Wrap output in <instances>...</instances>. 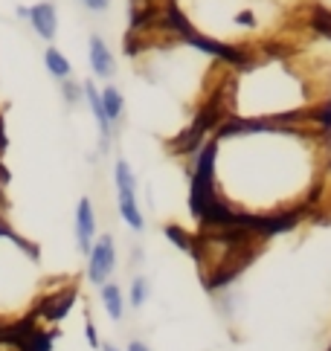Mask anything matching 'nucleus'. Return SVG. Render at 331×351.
Returning <instances> with one entry per match:
<instances>
[{
    "mask_svg": "<svg viewBox=\"0 0 331 351\" xmlns=\"http://www.w3.org/2000/svg\"><path fill=\"white\" fill-rule=\"evenodd\" d=\"M113 178H117V197H119V215L122 221L128 223L134 232L143 230V212L137 206V180H134V171L125 160L117 162V169H113Z\"/></svg>",
    "mask_w": 331,
    "mask_h": 351,
    "instance_id": "obj_1",
    "label": "nucleus"
},
{
    "mask_svg": "<svg viewBox=\"0 0 331 351\" xmlns=\"http://www.w3.org/2000/svg\"><path fill=\"white\" fill-rule=\"evenodd\" d=\"M113 270H117V247H113V235H99L91 253H87V279H91L93 285H105Z\"/></svg>",
    "mask_w": 331,
    "mask_h": 351,
    "instance_id": "obj_2",
    "label": "nucleus"
},
{
    "mask_svg": "<svg viewBox=\"0 0 331 351\" xmlns=\"http://www.w3.org/2000/svg\"><path fill=\"white\" fill-rule=\"evenodd\" d=\"M96 241V215L91 200L82 197L79 206H76V244H79V253H91V247Z\"/></svg>",
    "mask_w": 331,
    "mask_h": 351,
    "instance_id": "obj_3",
    "label": "nucleus"
},
{
    "mask_svg": "<svg viewBox=\"0 0 331 351\" xmlns=\"http://www.w3.org/2000/svg\"><path fill=\"white\" fill-rule=\"evenodd\" d=\"M30 23H32V29L41 35L44 41H53L56 38V29H58V15H56V6L53 3H35V6H30V18H27Z\"/></svg>",
    "mask_w": 331,
    "mask_h": 351,
    "instance_id": "obj_4",
    "label": "nucleus"
},
{
    "mask_svg": "<svg viewBox=\"0 0 331 351\" xmlns=\"http://www.w3.org/2000/svg\"><path fill=\"white\" fill-rule=\"evenodd\" d=\"M91 67H93V76L99 79H111L117 73V61H113V53L108 49V44L93 35L91 38Z\"/></svg>",
    "mask_w": 331,
    "mask_h": 351,
    "instance_id": "obj_5",
    "label": "nucleus"
},
{
    "mask_svg": "<svg viewBox=\"0 0 331 351\" xmlns=\"http://www.w3.org/2000/svg\"><path fill=\"white\" fill-rule=\"evenodd\" d=\"M82 93H84V99H87V105H91V114H93V119H96V125H99L102 140H108L113 125H111L108 117H105V108H102V99H99L96 84H93V82H84V84H82Z\"/></svg>",
    "mask_w": 331,
    "mask_h": 351,
    "instance_id": "obj_6",
    "label": "nucleus"
},
{
    "mask_svg": "<svg viewBox=\"0 0 331 351\" xmlns=\"http://www.w3.org/2000/svg\"><path fill=\"white\" fill-rule=\"evenodd\" d=\"M99 299H102V308L108 311V317L113 322H119L122 313H125V296L119 291V285L105 282V285H102V291H99Z\"/></svg>",
    "mask_w": 331,
    "mask_h": 351,
    "instance_id": "obj_7",
    "label": "nucleus"
},
{
    "mask_svg": "<svg viewBox=\"0 0 331 351\" xmlns=\"http://www.w3.org/2000/svg\"><path fill=\"white\" fill-rule=\"evenodd\" d=\"M99 99H102V108H105V117H108V122L113 125V122H119L122 119V110H125V99H122V93L117 90V87H105V90L99 93Z\"/></svg>",
    "mask_w": 331,
    "mask_h": 351,
    "instance_id": "obj_8",
    "label": "nucleus"
},
{
    "mask_svg": "<svg viewBox=\"0 0 331 351\" xmlns=\"http://www.w3.org/2000/svg\"><path fill=\"white\" fill-rule=\"evenodd\" d=\"M44 64H47V70L53 73L56 79H61V82H67V79H70V73H73L67 56H65V53H58L56 47H49L47 53H44Z\"/></svg>",
    "mask_w": 331,
    "mask_h": 351,
    "instance_id": "obj_9",
    "label": "nucleus"
},
{
    "mask_svg": "<svg viewBox=\"0 0 331 351\" xmlns=\"http://www.w3.org/2000/svg\"><path fill=\"white\" fill-rule=\"evenodd\" d=\"M148 296H151V287H148V282L143 279V276H137V279L131 282V296H128L131 308H143Z\"/></svg>",
    "mask_w": 331,
    "mask_h": 351,
    "instance_id": "obj_10",
    "label": "nucleus"
},
{
    "mask_svg": "<svg viewBox=\"0 0 331 351\" xmlns=\"http://www.w3.org/2000/svg\"><path fill=\"white\" fill-rule=\"evenodd\" d=\"M61 90H65V99H67V102H76V99L82 96V87H76V84H70V82H65V87H61Z\"/></svg>",
    "mask_w": 331,
    "mask_h": 351,
    "instance_id": "obj_11",
    "label": "nucleus"
},
{
    "mask_svg": "<svg viewBox=\"0 0 331 351\" xmlns=\"http://www.w3.org/2000/svg\"><path fill=\"white\" fill-rule=\"evenodd\" d=\"M82 3L91 9V12H105L111 6V0H82Z\"/></svg>",
    "mask_w": 331,
    "mask_h": 351,
    "instance_id": "obj_12",
    "label": "nucleus"
},
{
    "mask_svg": "<svg viewBox=\"0 0 331 351\" xmlns=\"http://www.w3.org/2000/svg\"><path fill=\"white\" fill-rule=\"evenodd\" d=\"M87 340H91V346H99V340H96V328L91 322H87Z\"/></svg>",
    "mask_w": 331,
    "mask_h": 351,
    "instance_id": "obj_13",
    "label": "nucleus"
},
{
    "mask_svg": "<svg viewBox=\"0 0 331 351\" xmlns=\"http://www.w3.org/2000/svg\"><path fill=\"white\" fill-rule=\"evenodd\" d=\"M128 351H151L146 343H139V340H134V343H128Z\"/></svg>",
    "mask_w": 331,
    "mask_h": 351,
    "instance_id": "obj_14",
    "label": "nucleus"
},
{
    "mask_svg": "<svg viewBox=\"0 0 331 351\" xmlns=\"http://www.w3.org/2000/svg\"><path fill=\"white\" fill-rule=\"evenodd\" d=\"M18 18L27 21V18H30V9H27V6H18Z\"/></svg>",
    "mask_w": 331,
    "mask_h": 351,
    "instance_id": "obj_15",
    "label": "nucleus"
},
{
    "mask_svg": "<svg viewBox=\"0 0 331 351\" xmlns=\"http://www.w3.org/2000/svg\"><path fill=\"white\" fill-rule=\"evenodd\" d=\"M102 351H119L117 346H111V343H105V346H102Z\"/></svg>",
    "mask_w": 331,
    "mask_h": 351,
    "instance_id": "obj_16",
    "label": "nucleus"
}]
</instances>
